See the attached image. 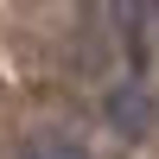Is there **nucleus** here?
Listing matches in <instances>:
<instances>
[{"label":"nucleus","instance_id":"obj_1","mask_svg":"<svg viewBox=\"0 0 159 159\" xmlns=\"http://www.w3.org/2000/svg\"><path fill=\"white\" fill-rule=\"evenodd\" d=\"M108 127H121L127 140H140V134L153 127V96H147L140 83H115V89H108Z\"/></svg>","mask_w":159,"mask_h":159},{"label":"nucleus","instance_id":"obj_2","mask_svg":"<svg viewBox=\"0 0 159 159\" xmlns=\"http://www.w3.org/2000/svg\"><path fill=\"white\" fill-rule=\"evenodd\" d=\"M19 159H38V153H19Z\"/></svg>","mask_w":159,"mask_h":159}]
</instances>
